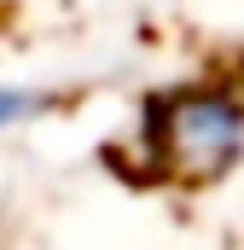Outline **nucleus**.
Instances as JSON below:
<instances>
[{
	"instance_id": "1",
	"label": "nucleus",
	"mask_w": 244,
	"mask_h": 250,
	"mask_svg": "<svg viewBox=\"0 0 244 250\" xmlns=\"http://www.w3.org/2000/svg\"><path fill=\"white\" fill-rule=\"evenodd\" d=\"M244 146V117L233 99H215V93H181L169 105V151L181 157L186 169L209 175V169H227Z\"/></svg>"
},
{
	"instance_id": "2",
	"label": "nucleus",
	"mask_w": 244,
	"mask_h": 250,
	"mask_svg": "<svg viewBox=\"0 0 244 250\" xmlns=\"http://www.w3.org/2000/svg\"><path fill=\"white\" fill-rule=\"evenodd\" d=\"M41 99L35 93H18V87H0V128H12V123H23L29 111H35Z\"/></svg>"
}]
</instances>
